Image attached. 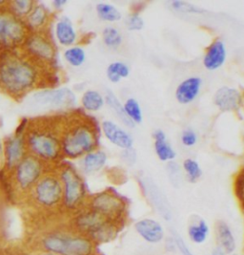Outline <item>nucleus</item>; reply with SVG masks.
<instances>
[{
	"mask_svg": "<svg viewBox=\"0 0 244 255\" xmlns=\"http://www.w3.org/2000/svg\"><path fill=\"white\" fill-rule=\"evenodd\" d=\"M35 66L17 57H11L0 64V86L12 95H22L35 86L37 81Z\"/></svg>",
	"mask_w": 244,
	"mask_h": 255,
	"instance_id": "obj_1",
	"label": "nucleus"
},
{
	"mask_svg": "<svg viewBox=\"0 0 244 255\" xmlns=\"http://www.w3.org/2000/svg\"><path fill=\"white\" fill-rule=\"evenodd\" d=\"M95 134L87 125H79L68 131L62 140V150L72 159L93 152L95 146Z\"/></svg>",
	"mask_w": 244,
	"mask_h": 255,
	"instance_id": "obj_2",
	"label": "nucleus"
},
{
	"mask_svg": "<svg viewBox=\"0 0 244 255\" xmlns=\"http://www.w3.org/2000/svg\"><path fill=\"white\" fill-rule=\"evenodd\" d=\"M30 103L35 108L43 110L67 109L77 104V96L67 87L46 89L33 94Z\"/></svg>",
	"mask_w": 244,
	"mask_h": 255,
	"instance_id": "obj_3",
	"label": "nucleus"
},
{
	"mask_svg": "<svg viewBox=\"0 0 244 255\" xmlns=\"http://www.w3.org/2000/svg\"><path fill=\"white\" fill-rule=\"evenodd\" d=\"M26 30L22 21L14 14L0 12V48H12L20 44Z\"/></svg>",
	"mask_w": 244,
	"mask_h": 255,
	"instance_id": "obj_4",
	"label": "nucleus"
},
{
	"mask_svg": "<svg viewBox=\"0 0 244 255\" xmlns=\"http://www.w3.org/2000/svg\"><path fill=\"white\" fill-rule=\"evenodd\" d=\"M28 144L35 154L43 159L58 158L62 149L60 140L49 132L33 131L28 135Z\"/></svg>",
	"mask_w": 244,
	"mask_h": 255,
	"instance_id": "obj_5",
	"label": "nucleus"
},
{
	"mask_svg": "<svg viewBox=\"0 0 244 255\" xmlns=\"http://www.w3.org/2000/svg\"><path fill=\"white\" fill-rule=\"evenodd\" d=\"M65 186V203L68 208L77 207L84 197L85 189L82 180L73 168H65L61 173Z\"/></svg>",
	"mask_w": 244,
	"mask_h": 255,
	"instance_id": "obj_6",
	"label": "nucleus"
},
{
	"mask_svg": "<svg viewBox=\"0 0 244 255\" xmlns=\"http://www.w3.org/2000/svg\"><path fill=\"white\" fill-rule=\"evenodd\" d=\"M92 207L93 210L101 213L109 220L120 216L125 209L124 203L119 198L108 192L95 196L92 202Z\"/></svg>",
	"mask_w": 244,
	"mask_h": 255,
	"instance_id": "obj_7",
	"label": "nucleus"
},
{
	"mask_svg": "<svg viewBox=\"0 0 244 255\" xmlns=\"http://www.w3.org/2000/svg\"><path fill=\"white\" fill-rule=\"evenodd\" d=\"M41 173V164L37 158L28 156L16 166V179L22 188H28L38 180Z\"/></svg>",
	"mask_w": 244,
	"mask_h": 255,
	"instance_id": "obj_8",
	"label": "nucleus"
},
{
	"mask_svg": "<svg viewBox=\"0 0 244 255\" xmlns=\"http://www.w3.org/2000/svg\"><path fill=\"white\" fill-rule=\"evenodd\" d=\"M62 189L60 183L55 177L43 178L35 187V194L39 203L44 206H53L59 202Z\"/></svg>",
	"mask_w": 244,
	"mask_h": 255,
	"instance_id": "obj_9",
	"label": "nucleus"
},
{
	"mask_svg": "<svg viewBox=\"0 0 244 255\" xmlns=\"http://www.w3.org/2000/svg\"><path fill=\"white\" fill-rule=\"evenodd\" d=\"M105 137L116 146L128 150L132 149L133 139L126 131L111 121H104L101 125Z\"/></svg>",
	"mask_w": 244,
	"mask_h": 255,
	"instance_id": "obj_10",
	"label": "nucleus"
},
{
	"mask_svg": "<svg viewBox=\"0 0 244 255\" xmlns=\"http://www.w3.org/2000/svg\"><path fill=\"white\" fill-rule=\"evenodd\" d=\"M214 103L221 111H235L238 110L241 106L242 95L235 88L224 86L215 94Z\"/></svg>",
	"mask_w": 244,
	"mask_h": 255,
	"instance_id": "obj_11",
	"label": "nucleus"
},
{
	"mask_svg": "<svg viewBox=\"0 0 244 255\" xmlns=\"http://www.w3.org/2000/svg\"><path fill=\"white\" fill-rule=\"evenodd\" d=\"M201 83V79L198 77H191L180 82L175 90L176 101L181 105L193 103L200 92Z\"/></svg>",
	"mask_w": 244,
	"mask_h": 255,
	"instance_id": "obj_12",
	"label": "nucleus"
},
{
	"mask_svg": "<svg viewBox=\"0 0 244 255\" xmlns=\"http://www.w3.org/2000/svg\"><path fill=\"white\" fill-rule=\"evenodd\" d=\"M226 60V47L220 39L215 40L210 44L203 58L204 67L209 71L221 68Z\"/></svg>",
	"mask_w": 244,
	"mask_h": 255,
	"instance_id": "obj_13",
	"label": "nucleus"
},
{
	"mask_svg": "<svg viewBox=\"0 0 244 255\" xmlns=\"http://www.w3.org/2000/svg\"><path fill=\"white\" fill-rule=\"evenodd\" d=\"M136 231L147 242L160 243L164 237V231L160 223L153 219L140 220L135 226Z\"/></svg>",
	"mask_w": 244,
	"mask_h": 255,
	"instance_id": "obj_14",
	"label": "nucleus"
},
{
	"mask_svg": "<svg viewBox=\"0 0 244 255\" xmlns=\"http://www.w3.org/2000/svg\"><path fill=\"white\" fill-rule=\"evenodd\" d=\"M27 48L29 52L36 58L52 60L55 57L54 47L43 35H35L29 37L27 40Z\"/></svg>",
	"mask_w": 244,
	"mask_h": 255,
	"instance_id": "obj_15",
	"label": "nucleus"
},
{
	"mask_svg": "<svg viewBox=\"0 0 244 255\" xmlns=\"http://www.w3.org/2000/svg\"><path fill=\"white\" fill-rule=\"evenodd\" d=\"M55 34L59 44L63 46H71L77 40L76 29L67 16L61 17L56 23Z\"/></svg>",
	"mask_w": 244,
	"mask_h": 255,
	"instance_id": "obj_16",
	"label": "nucleus"
},
{
	"mask_svg": "<svg viewBox=\"0 0 244 255\" xmlns=\"http://www.w3.org/2000/svg\"><path fill=\"white\" fill-rule=\"evenodd\" d=\"M24 140L20 136H14L7 140L5 145L6 161L10 168L17 166L23 160Z\"/></svg>",
	"mask_w": 244,
	"mask_h": 255,
	"instance_id": "obj_17",
	"label": "nucleus"
},
{
	"mask_svg": "<svg viewBox=\"0 0 244 255\" xmlns=\"http://www.w3.org/2000/svg\"><path fill=\"white\" fill-rule=\"evenodd\" d=\"M155 150L161 161H172L176 156L173 147L167 141L166 135L163 130H157L154 134Z\"/></svg>",
	"mask_w": 244,
	"mask_h": 255,
	"instance_id": "obj_18",
	"label": "nucleus"
},
{
	"mask_svg": "<svg viewBox=\"0 0 244 255\" xmlns=\"http://www.w3.org/2000/svg\"><path fill=\"white\" fill-rule=\"evenodd\" d=\"M107 222H109V219L106 218L104 215L93 210L80 216L78 219V225L82 230L92 233Z\"/></svg>",
	"mask_w": 244,
	"mask_h": 255,
	"instance_id": "obj_19",
	"label": "nucleus"
},
{
	"mask_svg": "<svg viewBox=\"0 0 244 255\" xmlns=\"http://www.w3.org/2000/svg\"><path fill=\"white\" fill-rule=\"evenodd\" d=\"M107 162V155L103 151L91 152L85 155L83 160V168L86 173H93L100 170Z\"/></svg>",
	"mask_w": 244,
	"mask_h": 255,
	"instance_id": "obj_20",
	"label": "nucleus"
},
{
	"mask_svg": "<svg viewBox=\"0 0 244 255\" xmlns=\"http://www.w3.org/2000/svg\"><path fill=\"white\" fill-rule=\"evenodd\" d=\"M218 239L223 252L231 254L236 249V241L230 228L223 222H220L217 227Z\"/></svg>",
	"mask_w": 244,
	"mask_h": 255,
	"instance_id": "obj_21",
	"label": "nucleus"
},
{
	"mask_svg": "<svg viewBox=\"0 0 244 255\" xmlns=\"http://www.w3.org/2000/svg\"><path fill=\"white\" fill-rule=\"evenodd\" d=\"M105 102L107 103V105L111 107V109L114 111V113L119 118V120L125 126H127L128 128H134L135 127V124L127 116V114L124 110V106L120 104V102L117 100L115 94L111 92V91H108L106 94V97H105Z\"/></svg>",
	"mask_w": 244,
	"mask_h": 255,
	"instance_id": "obj_22",
	"label": "nucleus"
},
{
	"mask_svg": "<svg viewBox=\"0 0 244 255\" xmlns=\"http://www.w3.org/2000/svg\"><path fill=\"white\" fill-rule=\"evenodd\" d=\"M82 106L91 112L99 111L105 104L102 95L95 90H87L81 98Z\"/></svg>",
	"mask_w": 244,
	"mask_h": 255,
	"instance_id": "obj_23",
	"label": "nucleus"
},
{
	"mask_svg": "<svg viewBox=\"0 0 244 255\" xmlns=\"http://www.w3.org/2000/svg\"><path fill=\"white\" fill-rule=\"evenodd\" d=\"M188 234L190 239L196 244L204 243L209 234V228L204 220H199L197 224L189 227Z\"/></svg>",
	"mask_w": 244,
	"mask_h": 255,
	"instance_id": "obj_24",
	"label": "nucleus"
},
{
	"mask_svg": "<svg viewBox=\"0 0 244 255\" xmlns=\"http://www.w3.org/2000/svg\"><path fill=\"white\" fill-rule=\"evenodd\" d=\"M92 252L91 243L83 238L68 239L67 255H89Z\"/></svg>",
	"mask_w": 244,
	"mask_h": 255,
	"instance_id": "obj_25",
	"label": "nucleus"
},
{
	"mask_svg": "<svg viewBox=\"0 0 244 255\" xmlns=\"http://www.w3.org/2000/svg\"><path fill=\"white\" fill-rule=\"evenodd\" d=\"M107 78L111 82H119L122 79L127 78L130 75V68L128 66L121 62L115 61L111 63L107 68Z\"/></svg>",
	"mask_w": 244,
	"mask_h": 255,
	"instance_id": "obj_26",
	"label": "nucleus"
},
{
	"mask_svg": "<svg viewBox=\"0 0 244 255\" xmlns=\"http://www.w3.org/2000/svg\"><path fill=\"white\" fill-rule=\"evenodd\" d=\"M95 9L98 17L104 21L115 22L120 20L122 17L121 12L114 5L108 3H98Z\"/></svg>",
	"mask_w": 244,
	"mask_h": 255,
	"instance_id": "obj_27",
	"label": "nucleus"
},
{
	"mask_svg": "<svg viewBox=\"0 0 244 255\" xmlns=\"http://www.w3.org/2000/svg\"><path fill=\"white\" fill-rule=\"evenodd\" d=\"M64 59L73 67H80L86 60V52L80 46L70 47L64 52Z\"/></svg>",
	"mask_w": 244,
	"mask_h": 255,
	"instance_id": "obj_28",
	"label": "nucleus"
},
{
	"mask_svg": "<svg viewBox=\"0 0 244 255\" xmlns=\"http://www.w3.org/2000/svg\"><path fill=\"white\" fill-rule=\"evenodd\" d=\"M149 193H150V197L152 199V202L154 203V205L157 207V209L159 210V212L162 214L163 218L169 220L171 218V210L169 206L166 204L164 198L161 194V192L158 190V188H156L155 186L149 187Z\"/></svg>",
	"mask_w": 244,
	"mask_h": 255,
	"instance_id": "obj_29",
	"label": "nucleus"
},
{
	"mask_svg": "<svg viewBox=\"0 0 244 255\" xmlns=\"http://www.w3.org/2000/svg\"><path fill=\"white\" fill-rule=\"evenodd\" d=\"M48 12L43 5L34 7L33 11L28 15V22L33 28H40L46 22Z\"/></svg>",
	"mask_w": 244,
	"mask_h": 255,
	"instance_id": "obj_30",
	"label": "nucleus"
},
{
	"mask_svg": "<svg viewBox=\"0 0 244 255\" xmlns=\"http://www.w3.org/2000/svg\"><path fill=\"white\" fill-rule=\"evenodd\" d=\"M102 38L105 45L109 48L116 49L122 43V35L114 27H106L102 32Z\"/></svg>",
	"mask_w": 244,
	"mask_h": 255,
	"instance_id": "obj_31",
	"label": "nucleus"
},
{
	"mask_svg": "<svg viewBox=\"0 0 244 255\" xmlns=\"http://www.w3.org/2000/svg\"><path fill=\"white\" fill-rule=\"evenodd\" d=\"M94 239L100 242H108L114 239L116 235V228L110 222L105 223L103 226L91 233Z\"/></svg>",
	"mask_w": 244,
	"mask_h": 255,
	"instance_id": "obj_32",
	"label": "nucleus"
},
{
	"mask_svg": "<svg viewBox=\"0 0 244 255\" xmlns=\"http://www.w3.org/2000/svg\"><path fill=\"white\" fill-rule=\"evenodd\" d=\"M44 246L47 250L56 254H63L66 255L68 239H64L58 236L48 237L44 241Z\"/></svg>",
	"mask_w": 244,
	"mask_h": 255,
	"instance_id": "obj_33",
	"label": "nucleus"
},
{
	"mask_svg": "<svg viewBox=\"0 0 244 255\" xmlns=\"http://www.w3.org/2000/svg\"><path fill=\"white\" fill-rule=\"evenodd\" d=\"M124 106V110L127 114V116L129 117V119L133 122V123H136V124H141L142 122V111H141V108H140V105L137 100L133 99V98H130Z\"/></svg>",
	"mask_w": 244,
	"mask_h": 255,
	"instance_id": "obj_34",
	"label": "nucleus"
},
{
	"mask_svg": "<svg viewBox=\"0 0 244 255\" xmlns=\"http://www.w3.org/2000/svg\"><path fill=\"white\" fill-rule=\"evenodd\" d=\"M183 168L188 175V179L190 182L195 183L201 177L202 171L198 162L193 159H187L183 162Z\"/></svg>",
	"mask_w": 244,
	"mask_h": 255,
	"instance_id": "obj_35",
	"label": "nucleus"
},
{
	"mask_svg": "<svg viewBox=\"0 0 244 255\" xmlns=\"http://www.w3.org/2000/svg\"><path fill=\"white\" fill-rule=\"evenodd\" d=\"M171 6L177 12H191V13H202L205 12L203 9L198 8L194 4L185 2V1H177V0L173 1L171 3Z\"/></svg>",
	"mask_w": 244,
	"mask_h": 255,
	"instance_id": "obj_36",
	"label": "nucleus"
},
{
	"mask_svg": "<svg viewBox=\"0 0 244 255\" xmlns=\"http://www.w3.org/2000/svg\"><path fill=\"white\" fill-rule=\"evenodd\" d=\"M12 7L14 9L15 12L18 14H29L30 12L33 11L34 9V2L29 1V0H18V1H13L12 2Z\"/></svg>",
	"mask_w": 244,
	"mask_h": 255,
	"instance_id": "obj_37",
	"label": "nucleus"
},
{
	"mask_svg": "<svg viewBox=\"0 0 244 255\" xmlns=\"http://www.w3.org/2000/svg\"><path fill=\"white\" fill-rule=\"evenodd\" d=\"M129 31H140L144 27V20L138 12L130 14L126 21Z\"/></svg>",
	"mask_w": 244,
	"mask_h": 255,
	"instance_id": "obj_38",
	"label": "nucleus"
},
{
	"mask_svg": "<svg viewBox=\"0 0 244 255\" xmlns=\"http://www.w3.org/2000/svg\"><path fill=\"white\" fill-rule=\"evenodd\" d=\"M181 140H182V143L185 146H193L198 141V136H197V134L193 130L188 129V130H185L182 133Z\"/></svg>",
	"mask_w": 244,
	"mask_h": 255,
	"instance_id": "obj_39",
	"label": "nucleus"
},
{
	"mask_svg": "<svg viewBox=\"0 0 244 255\" xmlns=\"http://www.w3.org/2000/svg\"><path fill=\"white\" fill-rule=\"evenodd\" d=\"M236 193L238 197L244 201V168H243L236 179Z\"/></svg>",
	"mask_w": 244,
	"mask_h": 255,
	"instance_id": "obj_40",
	"label": "nucleus"
},
{
	"mask_svg": "<svg viewBox=\"0 0 244 255\" xmlns=\"http://www.w3.org/2000/svg\"><path fill=\"white\" fill-rule=\"evenodd\" d=\"M174 241L175 244L178 248V250L180 251L181 255H193V254L191 253V251L187 248L186 245L184 243V241L181 239V237L177 234H174Z\"/></svg>",
	"mask_w": 244,
	"mask_h": 255,
	"instance_id": "obj_41",
	"label": "nucleus"
},
{
	"mask_svg": "<svg viewBox=\"0 0 244 255\" xmlns=\"http://www.w3.org/2000/svg\"><path fill=\"white\" fill-rule=\"evenodd\" d=\"M66 3H67L66 0H57V1H54V2H53V5H54L56 8L59 9V8L63 7Z\"/></svg>",
	"mask_w": 244,
	"mask_h": 255,
	"instance_id": "obj_42",
	"label": "nucleus"
},
{
	"mask_svg": "<svg viewBox=\"0 0 244 255\" xmlns=\"http://www.w3.org/2000/svg\"><path fill=\"white\" fill-rule=\"evenodd\" d=\"M224 255V252H223V250H222L221 248H219V249H217V250L213 253V255Z\"/></svg>",
	"mask_w": 244,
	"mask_h": 255,
	"instance_id": "obj_43",
	"label": "nucleus"
},
{
	"mask_svg": "<svg viewBox=\"0 0 244 255\" xmlns=\"http://www.w3.org/2000/svg\"><path fill=\"white\" fill-rule=\"evenodd\" d=\"M2 152H3V146H2L1 139H0V158H1V156H2Z\"/></svg>",
	"mask_w": 244,
	"mask_h": 255,
	"instance_id": "obj_44",
	"label": "nucleus"
},
{
	"mask_svg": "<svg viewBox=\"0 0 244 255\" xmlns=\"http://www.w3.org/2000/svg\"></svg>",
	"mask_w": 244,
	"mask_h": 255,
	"instance_id": "obj_45",
	"label": "nucleus"
}]
</instances>
